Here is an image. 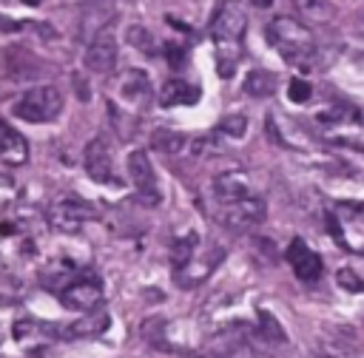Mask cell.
Wrapping results in <instances>:
<instances>
[{
    "instance_id": "1",
    "label": "cell",
    "mask_w": 364,
    "mask_h": 358,
    "mask_svg": "<svg viewBox=\"0 0 364 358\" xmlns=\"http://www.w3.org/2000/svg\"><path fill=\"white\" fill-rule=\"evenodd\" d=\"M245 28H247L245 6L239 0H222L210 20V37L216 45V71L222 80H230L236 74V65L242 60Z\"/></svg>"
},
{
    "instance_id": "2",
    "label": "cell",
    "mask_w": 364,
    "mask_h": 358,
    "mask_svg": "<svg viewBox=\"0 0 364 358\" xmlns=\"http://www.w3.org/2000/svg\"><path fill=\"white\" fill-rule=\"evenodd\" d=\"M264 34H267V43H270V45L282 54V60L290 63V65L307 68L310 60L316 57V37H313V31H310L304 23H299V20L287 17V14L273 17V20L267 23Z\"/></svg>"
},
{
    "instance_id": "3",
    "label": "cell",
    "mask_w": 364,
    "mask_h": 358,
    "mask_svg": "<svg viewBox=\"0 0 364 358\" xmlns=\"http://www.w3.org/2000/svg\"><path fill=\"white\" fill-rule=\"evenodd\" d=\"M63 111V94L54 85H34L14 102V116L26 122H51Z\"/></svg>"
},
{
    "instance_id": "4",
    "label": "cell",
    "mask_w": 364,
    "mask_h": 358,
    "mask_svg": "<svg viewBox=\"0 0 364 358\" xmlns=\"http://www.w3.org/2000/svg\"><path fill=\"white\" fill-rule=\"evenodd\" d=\"M60 301L65 310L74 313H94L102 301V281L94 273H77L60 293Z\"/></svg>"
},
{
    "instance_id": "5",
    "label": "cell",
    "mask_w": 364,
    "mask_h": 358,
    "mask_svg": "<svg viewBox=\"0 0 364 358\" xmlns=\"http://www.w3.org/2000/svg\"><path fill=\"white\" fill-rule=\"evenodd\" d=\"M128 173H131V182H134V190H136V199L145 205V207H156L162 202V190H159V182H156V173H154V165L148 159L145 151H131L128 153Z\"/></svg>"
},
{
    "instance_id": "6",
    "label": "cell",
    "mask_w": 364,
    "mask_h": 358,
    "mask_svg": "<svg viewBox=\"0 0 364 358\" xmlns=\"http://www.w3.org/2000/svg\"><path fill=\"white\" fill-rule=\"evenodd\" d=\"M94 216H97L94 205H88L85 199H80V196H74V193L63 196V199L54 202L51 210H48V222H51V227L60 230V233H77V230H80L88 219H94Z\"/></svg>"
},
{
    "instance_id": "7",
    "label": "cell",
    "mask_w": 364,
    "mask_h": 358,
    "mask_svg": "<svg viewBox=\"0 0 364 358\" xmlns=\"http://www.w3.org/2000/svg\"><path fill=\"white\" fill-rule=\"evenodd\" d=\"M264 216H267V205L262 196H247L242 202L222 207V224H228L233 230H250V227L262 224Z\"/></svg>"
},
{
    "instance_id": "8",
    "label": "cell",
    "mask_w": 364,
    "mask_h": 358,
    "mask_svg": "<svg viewBox=\"0 0 364 358\" xmlns=\"http://www.w3.org/2000/svg\"><path fill=\"white\" fill-rule=\"evenodd\" d=\"M85 173L100 182V185H117V173H114V165H111V151H108V142L102 136H94L88 145H85Z\"/></svg>"
},
{
    "instance_id": "9",
    "label": "cell",
    "mask_w": 364,
    "mask_h": 358,
    "mask_svg": "<svg viewBox=\"0 0 364 358\" xmlns=\"http://www.w3.org/2000/svg\"><path fill=\"white\" fill-rule=\"evenodd\" d=\"M284 256H287V264L293 267L296 278H301V281H316L321 276V270H324L321 256L316 250H310L304 239H293Z\"/></svg>"
},
{
    "instance_id": "10",
    "label": "cell",
    "mask_w": 364,
    "mask_h": 358,
    "mask_svg": "<svg viewBox=\"0 0 364 358\" xmlns=\"http://www.w3.org/2000/svg\"><path fill=\"white\" fill-rule=\"evenodd\" d=\"M85 68L94 71V74H108L114 65H117V40L111 31H102L97 34L88 48H85V57H82Z\"/></svg>"
},
{
    "instance_id": "11",
    "label": "cell",
    "mask_w": 364,
    "mask_h": 358,
    "mask_svg": "<svg viewBox=\"0 0 364 358\" xmlns=\"http://www.w3.org/2000/svg\"><path fill=\"white\" fill-rule=\"evenodd\" d=\"M213 196H216V199L222 202V207H225V205L242 202V199H247V196H253V193H250V182H247L245 173H239V170H225V173H219V176L213 179Z\"/></svg>"
},
{
    "instance_id": "12",
    "label": "cell",
    "mask_w": 364,
    "mask_h": 358,
    "mask_svg": "<svg viewBox=\"0 0 364 358\" xmlns=\"http://www.w3.org/2000/svg\"><path fill=\"white\" fill-rule=\"evenodd\" d=\"M222 247H213L210 253H205V256H193L191 259V264L188 267H182L179 273H173L176 276V284H182V287H193V284H199V281H205L210 273H213V267L222 261Z\"/></svg>"
},
{
    "instance_id": "13",
    "label": "cell",
    "mask_w": 364,
    "mask_h": 358,
    "mask_svg": "<svg viewBox=\"0 0 364 358\" xmlns=\"http://www.w3.org/2000/svg\"><path fill=\"white\" fill-rule=\"evenodd\" d=\"M0 159L9 168H20L28 162V142L9 122L0 125Z\"/></svg>"
},
{
    "instance_id": "14",
    "label": "cell",
    "mask_w": 364,
    "mask_h": 358,
    "mask_svg": "<svg viewBox=\"0 0 364 358\" xmlns=\"http://www.w3.org/2000/svg\"><path fill=\"white\" fill-rule=\"evenodd\" d=\"M105 330H108V313L94 310V313L77 318L74 324L60 327L57 332H60L63 338H88V335H100V332H105Z\"/></svg>"
},
{
    "instance_id": "15",
    "label": "cell",
    "mask_w": 364,
    "mask_h": 358,
    "mask_svg": "<svg viewBox=\"0 0 364 358\" xmlns=\"http://www.w3.org/2000/svg\"><path fill=\"white\" fill-rule=\"evenodd\" d=\"M199 99V88L185 82V80H168L162 88H159V102L165 108H173V105H193Z\"/></svg>"
},
{
    "instance_id": "16",
    "label": "cell",
    "mask_w": 364,
    "mask_h": 358,
    "mask_svg": "<svg viewBox=\"0 0 364 358\" xmlns=\"http://www.w3.org/2000/svg\"><path fill=\"white\" fill-rule=\"evenodd\" d=\"M119 91L128 102H145L151 97V80L142 68H131L122 74V82H119Z\"/></svg>"
},
{
    "instance_id": "17",
    "label": "cell",
    "mask_w": 364,
    "mask_h": 358,
    "mask_svg": "<svg viewBox=\"0 0 364 358\" xmlns=\"http://www.w3.org/2000/svg\"><path fill=\"white\" fill-rule=\"evenodd\" d=\"M196 247H199V236L193 230H188L185 236H176L173 244H171V264H173V273H179L182 267L191 264V259L196 256Z\"/></svg>"
},
{
    "instance_id": "18",
    "label": "cell",
    "mask_w": 364,
    "mask_h": 358,
    "mask_svg": "<svg viewBox=\"0 0 364 358\" xmlns=\"http://www.w3.org/2000/svg\"><path fill=\"white\" fill-rule=\"evenodd\" d=\"M316 119L321 125H353V122H361V111L353 108V105H347V102H336V105L318 111Z\"/></svg>"
},
{
    "instance_id": "19",
    "label": "cell",
    "mask_w": 364,
    "mask_h": 358,
    "mask_svg": "<svg viewBox=\"0 0 364 358\" xmlns=\"http://www.w3.org/2000/svg\"><path fill=\"white\" fill-rule=\"evenodd\" d=\"M273 91H276V74L256 68V71H250V74L245 77V94L262 99V97H270Z\"/></svg>"
},
{
    "instance_id": "20",
    "label": "cell",
    "mask_w": 364,
    "mask_h": 358,
    "mask_svg": "<svg viewBox=\"0 0 364 358\" xmlns=\"http://www.w3.org/2000/svg\"><path fill=\"white\" fill-rule=\"evenodd\" d=\"M151 145L162 153H182V148L188 145V136L179 131H171V128H156L151 134Z\"/></svg>"
},
{
    "instance_id": "21",
    "label": "cell",
    "mask_w": 364,
    "mask_h": 358,
    "mask_svg": "<svg viewBox=\"0 0 364 358\" xmlns=\"http://www.w3.org/2000/svg\"><path fill=\"white\" fill-rule=\"evenodd\" d=\"M128 43L136 48V51H142V54H156V40H154V34L145 28V26H131L128 28Z\"/></svg>"
},
{
    "instance_id": "22",
    "label": "cell",
    "mask_w": 364,
    "mask_h": 358,
    "mask_svg": "<svg viewBox=\"0 0 364 358\" xmlns=\"http://www.w3.org/2000/svg\"><path fill=\"white\" fill-rule=\"evenodd\" d=\"M259 332H262V338H267V341H284L287 335H284V330H282V324L267 313V310H259Z\"/></svg>"
},
{
    "instance_id": "23",
    "label": "cell",
    "mask_w": 364,
    "mask_h": 358,
    "mask_svg": "<svg viewBox=\"0 0 364 358\" xmlns=\"http://www.w3.org/2000/svg\"><path fill=\"white\" fill-rule=\"evenodd\" d=\"M336 281H338V287L347 290V293H364V278H361L353 267H341V270L336 273Z\"/></svg>"
},
{
    "instance_id": "24",
    "label": "cell",
    "mask_w": 364,
    "mask_h": 358,
    "mask_svg": "<svg viewBox=\"0 0 364 358\" xmlns=\"http://www.w3.org/2000/svg\"><path fill=\"white\" fill-rule=\"evenodd\" d=\"M245 131H247V119H245L242 114H230V116H225V119L219 122V134H228V136H233V139L245 136Z\"/></svg>"
},
{
    "instance_id": "25",
    "label": "cell",
    "mask_w": 364,
    "mask_h": 358,
    "mask_svg": "<svg viewBox=\"0 0 364 358\" xmlns=\"http://www.w3.org/2000/svg\"><path fill=\"white\" fill-rule=\"evenodd\" d=\"M287 97H290V102H307V99L313 97V85H310L307 80L296 77V80H290V85H287Z\"/></svg>"
},
{
    "instance_id": "26",
    "label": "cell",
    "mask_w": 364,
    "mask_h": 358,
    "mask_svg": "<svg viewBox=\"0 0 364 358\" xmlns=\"http://www.w3.org/2000/svg\"><path fill=\"white\" fill-rule=\"evenodd\" d=\"M162 48H165V60H168V65H171L173 71H179V68L185 65V60H188L185 45H179V43H165Z\"/></svg>"
},
{
    "instance_id": "27",
    "label": "cell",
    "mask_w": 364,
    "mask_h": 358,
    "mask_svg": "<svg viewBox=\"0 0 364 358\" xmlns=\"http://www.w3.org/2000/svg\"><path fill=\"white\" fill-rule=\"evenodd\" d=\"M318 358H355V352L347 349L344 344H324L318 347Z\"/></svg>"
},
{
    "instance_id": "28",
    "label": "cell",
    "mask_w": 364,
    "mask_h": 358,
    "mask_svg": "<svg viewBox=\"0 0 364 358\" xmlns=\"http://www.w3.org/2000/svg\"><path fill=\"white\" fill-rule=\"evenodd\" d=\"M341 210L350 213L353 219H361V222H364V202H344Z\"/></svg>"
},
{
    "instance_id": "29",
    "label": "cell",
    "mask_w": 364,
    "mask_h": 358,
    "mask_svg": "<svg viewBox=\"0 0 364 358\" xmlns=\"http://www.w3.org/2000/svg\"><path fill=\"white\" fill-rule=\"evenodd\" d=\"M327 227H330L333 239H336L338 244H344V236H341V230H338V222H336V216H333V213H327Z\"/></svg>"
},
{
    "instance_id": "30",
    "label": "cell",
    "mask_w": 364,
    "mask_h": 358,
    "mask_svg": "<svg viewBox=\"0 0 364 358\" xmlns=\"http://www.w3.org/2000/svg\"><path fill=\"white\" fill-rule=\"evenodd\" d=\"M293 3H296L301 11H310V9H316V6H318V0H293Z\"/></svg>"
},
{
    "instance_id": "31",
    "label": "cell",
    "mask_w": 364,
    "mask_h": 358,
    "mask_svg": "<svg viewBox=\"0 0 364 358\" xmlns=\"http://www.w3.org/2000/svg\"><path fill=\"white\" fill-rule=\"evenodd\" d=\"M250 3H253V6H259V9H267L273 0H250Z\"/></svg>"
},
{
    "instance_id": "32",
    "label": "cell",
    "mask_w": 364,
    "mask_h": 358,
    "mask_svg": "<svg viewBox=\"0 0 364 358\" xmlns=\"http://www.w3.org/2000/svg\"><path fill=\"white\" fill-rule=\"evenodd\" d=\"M23 3H26V6H40L43 0H23Z\"/></svg>"
},
{
    "instance_id": "33",
    "label": "cell",
    "mask_w": 364,
    "mask_h": 358,
    "mask_svg": "<svg viewBox=\"0 0 364 358\" xmlns=\"http://www.w3.org/2000/svg\"><path fill=\"white\" fill-rule=\"evenodd\" d=\"M361 31H364V23H361Z\"/></svg>"
}]
</instances>
